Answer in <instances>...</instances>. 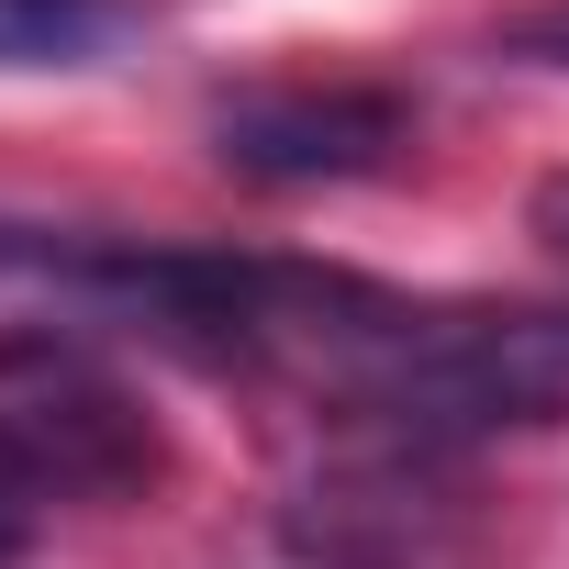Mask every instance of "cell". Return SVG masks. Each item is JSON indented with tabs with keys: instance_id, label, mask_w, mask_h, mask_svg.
Returning <instances> with one entry per match:
<instances>
[{
	"instance_id": "cell-1",
	"label": "cell",
	"mask_w": 569,
	"mask_h": 569,
	"mask_svg": "<svg viewBox=\"0 0 569 569\" xmlns=\"http://www.w3.org/2000/svg\"><path fill=\"white\" fill-rule=\"evenodd\" d=\"M234 257L190 246H79L0 223V369H68L79 347H179L223 358Z\"/></svg>"
},
{
	"instance_id": "cell-2",
	"label": "cell",
	"mask_w": 569,
	"mask_h": 569,
	"mask_svg": "<svg viewBox=\"0 0 569 569\" xmlns=\"http://www.w3.org/2000/svg\"><path fill=\"white\" fill-rule=\"evenodd\" d=\"M212 134H223V168H246V179H358L402 146V101H380V90H257Z\"/></svg>"
},
{
	"instance_id": "cell-3",
	"label": "cell",
	"mask_w": 569,
	"mask_h": 569,
	"mask_svg": "<svg viewBox=\"0 0 569 569\" xmlns=\"http://www.w3.org/2000/svg\"><path fill=\"white\" fill-rule=\"evenodd\" d=\"M57 513V491H46V469L12 447V436H0V569H12L23 547H34V525Z\"/></svg>"
}]
</instances>
